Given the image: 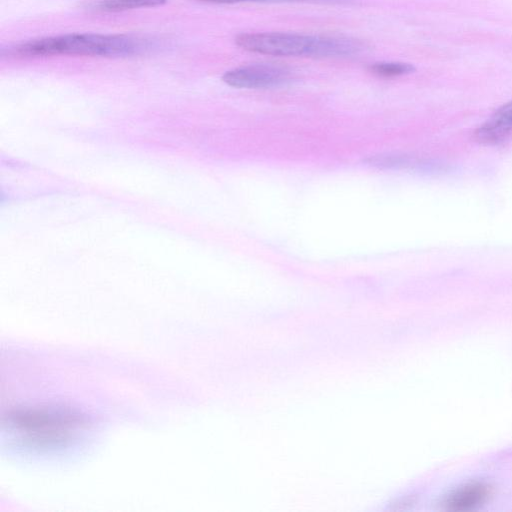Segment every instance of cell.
Segmentation results:
<instances>
[{
    "label": "cell",
    "instance_id": "cell-1",
    "mask_svg": "<svg viewBox=\"0 0 512 512\" xmlns=\"http://www.w3.org/2000/svg\"><path fill=\"white\" fill-rule=\"evenodd\" d=\"M147 39L132 35L74 33L33 39L1 51L9 58H34L53 55L127 57L150 49Z\"/></svg>",
    "mask_w": 512,
    "mask_h": 512
},
{
    "label": "cell",
    "instance_id": "cell-2",
    "mask_svg": "<svg viewBox=\"0 0 512 512\" xmlns=\"http://www.w3.org/2000/svg\"><path fill=\"white\" fill-rule=\"evenodd\" d=\"M10 418L19 433L37 444L65 441L84 425L77 415L57 411H21Z\"/></svg>",
    "mask_w": 512,
    "mask_h": 512
},
{
    "label": "cell",
    "instance_id": "cell-3",
    "mask_svg": "<svg viewBox=\"0 0 512 512\" xmlns=\"http://www.w3.org/2000/svg\"><path fill=\"white\" fill-rule=\"evenodd\" d=\"M316 35L289 32L242 33L235 43L243 50L278 57L313 58Z\"/></svg>",
    "mask_w": 512,
    "mask_h": 512
},
{
    "label": "cell",
    "instance_id": "cell-4",
    "mask_svg": "<svg viewBox=\"0 0 512 512\" xmlns=\"http://www.w3.org/2000/svg\"><path fill=\"white\" fill-rule=\"evenodd\" d=\"M293 79L290 70L271 64H254L225 72L223 82L235 88L265 89L288 84Z\"/></svg>",
    "mask_w": 512,
    "mask_h": 512
},
{
    "label": "cell",
    "instance_id": "cell-5",
    "mask_svg": "<svg viewBox=\"0 0 512 512\" xmlns=\"http://www.w3.org/2000/svg\"><path fill=\"white\" fill-rule=\"evenodd\" d=\"M512 135V101L495 110L475 131L476 139L484 144L496 145Z\"/></svg>",
    "mask_w": 512,
    "mask_h": 512
},
{
    "label": "cell",
    "instance_id": "cell-6",
    "mask_svg": "<svg viewBox=\"0 0 512 512\" xmlns=\"http://www.w3.org/2000/svg\"><path fill=\"white\" fill-rule=\"evenodd\" d=\"M492 488L484 482H471L451 492L443 501L448 511L473 510L487 501Z\"/></svg>",
    "mask_w": 512,
    "mask_h": 512
},
{
    "label": "cell",
    "instance_id": "cell-7",
    "mask_svg": "<svg viewBox=\"0 0 512 512\" xmlns=\"http://www.w3.org/2000/svg\"><path fill=\"white\" fill-rule=\"evenodd\" d=\"M166 2L167 0H96L86 2L83 6L94 12H121L143 7H156Z\"/></svg>",
    "mask_w": 512,
    "mask_h": 512
},
{
    "label": "cell",
    "instance_id": "cell-8",
    "mask_svg": "<svg viewBox=\"0 0 512 512\" xmlns=\"http://www.w3.org/2000/svg\"><path fill=\"white\" fill-rule=\"evenodd\" d=\"M415 67L404 62H376L368 66L370 73L384 78H391L413 73Z\"/></svg>",
    "mask_w": 512,
    "mask_h": 512
},
{
    "label": "cell",
    "instance_id": "cell-9",
    "mask_svg": "<svg viewBox=\"0 0 512 512\" xmlns=\"http://www.w3.org/2000/svg\"><path fill=\"white\" fill-rule=\"evenodd\" d=\"M365 165L377 169H397L409 164V159L396 154H378L363 160Z\"/></svg>",
    "mask_w": 512,
    "mask_h": 512
},
{
    "label": "cell",
    "instance_id": "cell-10",
    "mask_svg": "<svg viewBox=\"0 0 512 512\" xmlns=\"http://www.w3.org/2000/svg\"><path fill=\"white\" fill-rule=\"evenodd\" d=\"M356 0H253L261 3H289V2H309V3H351Z\"/></svg>",
    "mask_w": 512,
    "mask_h": 512
},
{
    "label": "cell",
    "instance_id": "cell-11",
    "mask_svg": "<svg viewBox=\"0 0 512 512\" xmlns=\"http://www.w3.org/2000/svg\"><path fill=\"white\" fill-rule=\"evenodd\" d=\"M201 2L207 3H215V4H234L240 2H253V0H197Z\"/></svg>",
    "mask_w": 512,
    "mask_h": 512
}]
</instances>
